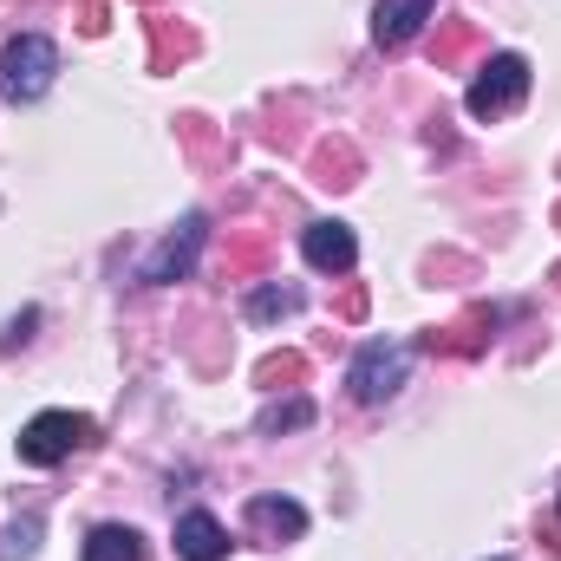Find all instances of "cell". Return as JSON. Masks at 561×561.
<instances>
[{
  "label": "cell",
  "instance_id": "cell-1",
  "mask_svg": "<svg viewBox=\"0 0 561 561\" xmlns=\"http://www.w3.org/2000/svg\"><path fill=\"white\" fill-rule=\"evenodd\" d=\"M53 79H59V46L46 33H13L0 46V99L33 105V99L53 92Z\"/></svg>",
  "mask_w": 561,
  "mask_h": 561
},
{
  "label": "cell",
  "instance_id": "cell-2",
  "mask_svg": "<svg viewBox=\"0 0 561 561\" xmlns=\"http://www.w3.org/2000/svg\"><path fill=\"white\" fill-rule=\"evenodd\" d=\"M405 379H412V340H366V346L353 353V366H346V386H353L359 405L399 399Z\"/></svg>",
  "mask_w": 561,
  "mask_h": 561
},
{
  "label": "cell",
  "instance_id": "cell-3",
  "mask_svg": "<svg viewBox=\"0 0 561 561\" xmlns=\"http://www.w3.org/2000/svg\"><path fill=\"white\" fill-rule=\"evenodd\" d=\"M92 437H99V424L85 419V412H39V419H26V431H20V463L53 470L72 450H85Z\"/></svg>",
  "mask_w": 561,
  "mask_h": 561
},
{
  "label": "cell",
  "instance_id": "cell-4",
  "mask_svg": "<svg viewBox=\"0 0 561 561\" xmlns=\"http://www.w3.org/2000/svg\"><path fill=\"white\" fill-rule=\"evenodd\" d=\"M523 99H529V59H523V53H490V59L477 66V79H470V92H463L470 118H503V112H516Z\"/></svg>",
  "mask_w": 561,
  "mask_h": 561
},
{
  "label": "cell",
  "instance_id": "cell-5",
  "mask_svg": "<svg viewBox=\"0 0 561 561\" xmlns=\"http://www.w3.org/2000/svg\"><path fill=\"white\" fill-rule=\"evenodd\" d=\"M203 236H209V229H203V216H183V222H176V229H170V236H163V242L144 255V280H150V287H163V280H183L190 268H196V249H203Z\"/></svg>",
  "mask_w": 561,
  "mask_h": 561
},
{
  "label": "cell",
  "instance_id": "cell-6",
  "mask_svg": "<svg viewBox=\"0 0 561 561\" xmlns=\"http://www.w3.org/2000/svg\"><path fill=\"white\" fill-rule=\"evenodd\" d=\"M300 255H307V268H320V275H346V268L359 262V236H353L346 222H307Z\"/></svg>",
  "mask_w": 561,
  "mask_h": 561
},
{
  "label": "cell",
  "instance_id": "cell-7",
  "mask_svg": "<svg viewBox=\"0 0 561 561\" xmlns=\"http://www.w3.org/2000/svg\"><path fill=\"white\" fill-rule=\"evenodd\" d=\"M431 13H437V0H379V7H373V39H379V46H405V39L424 33Z\"/></svg>",
  "mask_w": 561,
  "mask_h": 561
},
{
  "label": "cell",
  "instance_id": "cell-8",
  "mask_svg": "<svg viewBox=\"0 0 561 561\" xmlns=\"http://www.w3.org/2000/svg\"><path fill=\"white\" fill-rule=\"evenodd\" d=\"M176 556L183 561H222L229 556V529L209 510H190V516H176Z\"/></svg>",
  "mask_w": 561,
  "mask_h": 561
},
{
  "label": "cell",
  "instance_id": "cell-9",
  "mask_svg": "<svg viewBox=\"0 0 561 561\" xmlns=\"http://www.w3.org/2000/svg\"><path fill=\"white\" fill-rule=\"evenodd\" d=\"M249 529L268 536V542H294V536H307V510L294 496H255L249 503Z\"/></svg>",
  "mask_w": 561,
  "mask_h": 561
},
{
  "label": "cell",
  "instance_id": "cell-10",
  "mask_svg": "<svg viewBox=\"0 0 561 561\" xmlns=\"http://www.w3.org/2000/svg\"><path fill=\"white\" fill-rule=\"evenodd\" d=\"M79 561H144V536L131 523H99V529L85 536Z\"/></svg>",
  "mask_w": 561,
  "mask_h": 561
},
{
  "label": "cell",
  "instance_id": "cell-11",
  "mask_svg": "<svg viewBox=\"0 0 561 561\" xmlns=\"http://www.w3.org/2000/svg\"><path fill=\"white\" fill-rule=\"evenodd\" d=\"M39 556V516H13L0 536V561H33Z\"/></svg>",
  "mask_w": 561,
  "mask_h": 561
},
{
  "label": "cell",
  "instance_id": "cell-12",
  "mask_svg": "<svg viewBox=\"0 0 561 561\" xmlns=\"http://www.w3.org/2000/svg\"><path fill=\"white\" fill-rule=\"evenodd\" d=\"M294 307H300L294 287H255V294H249V313H255V320H275V313H294Z\"/></svg>",
  "mask_w": 561,
  "mask_h": 561
},
{
  "label": "cell",
  "instance_id": "cell-13",
  "mask_svg": "<svg viewBox=\"0 0 561 561\" xmlns=\"http://www.w3.org/2000/svg\"><path fill=\"white\" fill-rule=\"evenodd\" d=\"M300 424H313V405L307 399H287V405H268L262 412V431H300Z\"/></svg>",
  "mask_w": 561,
  "mask_h": 561
}]
</instances>
